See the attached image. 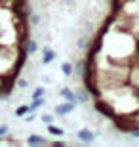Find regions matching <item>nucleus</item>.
<instances>
[{
  "mask_svg": "<svg viewBox=\"0 0 139 147\" xmlns=\"http://www.w3.org/2000/svg\"><path fill=\"white\" fill-rule=\"evenodd\" d=\"M76 107V103H71V101H65V103H59L57 107H55V115H59V117H65V115L73 113Z\"/></svg>",
  "mask_w": 139,
  "mask_h": 147,
  "instance_id": "nucleus-4",
  "label": "nucleus"
},
{
  "mask_svg": "<svg viewBox=\"0 0 139 147\" xmlns=\"http://www.w3.org/2000/svg\"><path fill=\"white\" fill-rule=\"evenodd\" d=\"M78 46H80V48H90V40H88L86 36L78 38Z\"/></svg>",
  "mask_w": 139,
  "mask_h": 147,
  "instance_id": "nucleus-17",
  "label": "nucleus"
},
{
  "mask_svg": "<svg viewBox=\"0 0 139 147\" xmlns=\"http://www.w3.org/2000/svg\"><path fill=\"white\" fill-rule=\"evenodd\" d=\"M114 122H116V128L120 132H132L135 126H139V120L134 119L132 115H120V117H114Z\"/></svg>",
  "mask_w": 139,
  "mask_h": 147,
  "instance_id": "nucleus-1",
  "label": "nucleus"
},
{
  "mask_svg": "<svg viewBox=\"0 0 139 147\" xmlns=\"http://www.w3.org/2000/svg\"><path fill=\"white\" fill-rule=\"evenodd\" d=\"M27 113H29V105H19L15 109V117H19V119L27 117Z\"/></svg>",
  "mask_w": 139,
  "mask_h": 147,
  "instance_id": "nucleus-14",
  "label": "nucleus"
},
{
  "mask_svg": "<svg viewBox=\"0 0 139 147\" xmlns=\"http://www.w3.org/2000/svg\"><path fill=\"white\" fill-rule=\"evenodd\" d=\"M54 59H55V52L52 48H44V52H42V63H44V65H48V63H52Z\"/></svg>",
  "mask_w": 139,
  "mask_h": 147,
  "instance_id": "nucleus-7",
  "label": "nucleus"
},
{
  "mask_svg": "<svg viewBox=\"0 0 139 147\" xmlns=\"http://www.w3.org/2000/svg\"><path fill=\"white\" fill-rule=\"evenodd\" d=\"M76 94V101H80V103H88L90 101V92H88V88H80Z\"/></svg>",
  "mask_w": 139,
  "mask_h": 147,
  "instance_id": "nucleus-8",
  "label": "nucleus"
},
{
  "mask_svg": "<svg viewBox=\"0 0 139 147\" xmlns=\"http://www.w3.org/2000/svg\"><path fill=\"white\" fill-rule=\"evenodd\" d=\"M61 98L65 99V101H71V103H78V101H76V94L73 92V90H71V88H61Z\"/></svg>",
  "mask_w": 139,
  "mask_h": 147,
  "instance_id": "nucleus-6",
  "label": "nucleus"
},
{
  "mask_svg": "<svg viewBox=\"0 0 139 147\" xmlns=\"http://www.w3.org/2000/svg\"><path fill=\"white\" fill-rule=\"evenodd\" d=\"M50 145H52V147H65L67 143H65V142H61V140H57V142H52Z\"/></svg>",
  "mask_w": 139,
  "mask_h": 147,
  "instance_id": "nucleus-21",
  "label": "nucleus"
},
{
  "mask_svg": "<svg viewBox=\"0 0 139 147\" xmlns=\"http://www.w3.org/2000/svg\"><path fill=\"white\" fill-rule=\"evenodd\" d=\"M27 143L29 145H44V143H46V140H44L42 136H36V134H32V136H29L27 138Z\"/></svg>",
  "mask_w": 139,
  "mask_h": 147,
  "instance_id": "nucleus-10",
  "label": "nucleus"
},
{
  "mask_svg": "<svg viewBox=\"0 0 139 147\" xmlns=\"http://www.w3.org/2000/svg\"><path fill=\"white\" fill-rule=\"evenodd\" d=\"M27 52H25V48L21 46V50L17 52V59H15V63H13V71H11V75L13 76H17L19 75V71L23 69V65H25V61H27Z\"/></svg>",
  "mask_w": 139,
  "mask_h": 147,
  "instance_id": "nucleus-3",
  "label": "nucleus"
},
{
  "mask_svg": "<svg viewBox=\"0 0 139 147\" xmlns=\"http://www.w3.org/2000/svg\"><path fill=\"white\" fill-rule=\"evenodd\" d=\"M23 48H25V52H27L29 55H32L38 50V42H36V40H32V38H29L27 42L23 44Z\"/></svg>",
  "mask_w": 139,
  "mask_h": 147,
  "instance_id": "nucleus-9",
  "label": "nucleus"
},
{
  "mask_svg": "<svg viewBox=\"0 0 139 147\" xmlns=\"http://www.w3.org/2000/svg\"><path fill=\"white\" fill-rule=\"evenodd\" d=\"M93 107H95L97 113H101L103 117H107V119H114V117H116L112 105H109L105 99H95V105H93Z\"/></svg>",
  "mask_w": 139,
  "mask_h": 147,
  "instance_id": "nucleus-2",
  "label": "nucleus"
},
{
  "mask_svg": "<svg viewBox=\"0 0 139 147\" xmlns=\"http://www.w3.org/2000/svg\"><path fill=\"white\" fill-rule=\"evenodd\" d=\"M130 134H132L134 138H139V126H135V128H134L132 132H130Z\"/></svg>",
  "mask_w": 139,
  "mask_h": 147,
  "instance_id": "nucleus-22",
  "label": "nucleus"
},
{
  "mask_svg": "<svg viewBox=\"0 0 139 147\" xmlns=\"http://www.w3.org/2000/svg\"><path fill=\"white\" fill-rule=\"evenodd\" d=\"M44 105V98H36V99H32V103L29 105V113H34L36 109H40Z\"/></svg>",
  "mask_w": 139,
  "mask_h": 147,
  "instance_id": "nucleus-12",
  "label": "nucleus"
},
{
  "mask_svg": "<svg viewBox=\"0 0 139 147\" xmlns=\"http://www.w3.org/2000/svg\"><path fill=\"white\" fill-rule=\"evenodd\" d=\"M78 140L84 142V143H91L95 140V134L91 130H88V128H82V130H78Z\"/></svg>",
  "mask_w": 139,
  "mask_h": 147,
  "instance_id": "nucleus-5",
  "label": "nucleus"
},
{
  "mask_svg": "<svg viewBox=\"0 0 139 147\" xmlns=\"http://www.w3.org/2000/svg\"><path fill=\"white\" fill-rule=\"evenodd\" d=\"M44 94H46V90H44L42 86H38L34 92H32V99H36V98H44Z\"/></svg>",
  "mask_w": 139,
  "mask_h": 147,
  "instance_id": "nucleus-15",
  "label": "nucleus"
},
{
  "mask_svg": "<svg viewBox=\"0 0 139 147\" xmlns=\"http://www.w3.org/2000/svg\"><path fill=\"white\" fill-rule=\"evenodd\" d=\"M42 122H44V124H52V122H54V115L44 113V115H42Z\"/></svg>",
  "mask_w": 139,
  "mask_h": 147,
  "instance_id": "nucleus-16",
  "label": "nucleus"
},
{
  "mask_svg": "<svg viewBox=\"0 0 139 147\" xmlns=\"http://www.w3.org/2000/svg\"><path fill=\"white\" fill-rule=\"evenodd\" d=\"M137 67H139V52H137Z\"/></svg>",
  "mask_w": 139,
  "mask_h": 147,
  "instance_id": "nucleus-23",
  "label": "nucleus"
},
{
  "mask_svg": "<svg viewBox=\"0 0 139 147\" xmlns=\"http://www.w3.org/2000/svg\"><path fill=\"white\" fill-rule=\"evenodd\" d=\"M15 84H17L19 88H27V86H29V82L25 80V78H17V80H15Z\"/></svg>",
  "mask_w": 139,
  "mask_h": 147,
  "instance_id": "nucleus-18",
  "label": "nucleus"
},
{
  "mask_svg": "<svg viewBox=\"0 0 139 147\" xmlns=\"http://www.w3.org/2000/svg\"><path fill=\"white\" fill-rule=\"evenodd\" d=\"M61 73H63L65 76H71V75H73V73H75V67L71 65L69 61H65L63 65H61Z\"/></svg>",
  "mask_w": 139,
  "mask_h": 147,
  "instance_id": "nucleus-13",
  "label": "nucleus"
},
{
  "mask_svg": "<svg viewBox=\"0 0 139 147\" xmlns=\"http://www.w3.org/2000/svg\"><path fill=\"white\" fill-rule=\"evenodd\" d=\"M48 132L52 134V136H57V138H61V136L65 134V130H63V128H59V126H55L54 122H52V124H48Z\"/></svg>",
  "mask_w": 139,
  "mask_h": 147,
  "instance_id": "nucleus-11",
  "label": "nucleus"
},
{
  "mask_svg": "<svg viewBox=\"0 0 139 147\" xmlns=\"http://www.w3.org/2000/svg\"><path fill=\"white\" fill-rule=\"evenodd\" d=\"M8 132H10V128H8V126H0V140L8 136Z\"/></svg>",
  "mask_w": 139,
  "mask_h": 147,
  "instance_id": "nucleus-19",
  "label": "nucleus"
},
{
  "mask_svg": "<svg viewBox=\"0 0 139 147\" xmlns=\"http://www.w3.org/2000/svg\"><path fill=\"white\" fill-rule=\"evenodd\" d=\"M38 23H40V17H38L36 13H32L31 16V25H38Z\"/></svg>",
  "mask_w": 139,
  "mask_h": 147,
  "instance_id": "nucleus-20",
  "label": "nucleus"
}]
</instances>
